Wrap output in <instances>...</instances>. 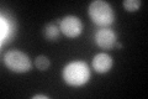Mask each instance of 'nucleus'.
I'll return each mask as SVG.
<instances>
[{"label": "nucleus", "mask_w": 148, "mask_h": 99, "mask_svg": "<svg viewBox=\"0 0 148 99\" xmlns=\"http://www.w3.org/2000/svg\"><path fill=\"white\" fill-rule=\"evenodd\" d=\"M64 82L72 87H80L90 79V69L84 61H72L62 71Z\"/></svg>", "instance_id": "nucleus-1"}, {"label": "nucleus", "mask_w": 148, "mask_h": 99, "mask_svg": "<svg viewBox=\"0 0 148 99\" xmlns=\"http://www.w3.org/2000/svg\"><path fill=\"white\" fill-rule=\"evenodd\" d=\"M88 11H89V16L91 21L96 24L98 26L106 27L110 26L111 24H114L115 21L114 9L111 8V5L108 1H104V0H94V1H91Z\"/></svg>", "instance_id": "nucleus-2"}, {"label": "nucleus", "mask_w": 148, "mask_h": 99, "mask_svg": "<svg viewBox=\"0 0 148 99\" xmlns=\"http://www.w3.org/2000/svg\"><path fill=\"white\" fill-rule=\"evenodd\" d=\"M4 63L10 69L11 72L15 73H25L29 72L32 67V62L30 57L25 52L20 50H10L4 55Z\"/></svg>", "instance_id": "nucleus-3"}, {"label": "nucleus", "mask_w": 148, "mask_h": 99, "mask_svg": "<svg viewBox=\"0 0 148 99\" xmlns=\"http://www.w3.org/2000/svg\"><path fill=\"white\" fill-rule=\"evenodd\" d=\"M59 29L67 37H77L83 31V22L78 16H64L59 22Z\"/></svg>", "instance_id": "nucleus-4"}, {"label": "nucleus", "mask_w": 148, "mask_h": 99, "mask_svg": "<svg viewBox=\"0 0 148 99\" xmlns=\"http://www.w3.org/2000/svg\"><path fill=\"white\" fill-rule=\"evenodd\" d=\"M94 40L95 44L101 48L110 50L116 44V34H115L114 30L109 29V27H101L95 32Z\"/></svg>", "instance_id": "nucleus-5"}, {"label": "nucleus", "mask_w": 148, "mask_h": 99, "mask_svg": "<svg viewBox=\"0 0 148 99\" xmlns=\"http://www.w3.org/2000/svg\"><path fill=\"white\" fill-rule=\"evenodd\" d=\"M114 64V60L111 58V56L108 53H98L92 58V68H94L98 73H106L111 69Z\"/></svg>", "instance_id": "nucleus-6"}, {"label": "nucleus", "mask_w": 148, "mask_h": 99, "mask_svg": "<svg viewBox=\"0 0 148 99\" xmlns=\"http://www.w3.org/2000/svg\"><path fill=\"white\" fill-rule=\"evenodd\" d=\"M0 26H1V34H0V40H1V46L6 44L9 39H11L15 34V21L14 19H9L6 15L1 14V19H0Z\"/></svg>", "instance_id": "nucleus-7"}, {"label": "nucleus", "mask_w": 148, "mask_h": 99, "mask_svg": "<svg viewBox=\"0 0 148 99\" xmlns=\"http://www.w3.org/2000/svg\"><path fill=\"white\" fill-rule=\"evenodd\" d=\"M59 32L61 29L56 22H48L43 29V35L48 41H57L59 39Z\"/></svg>", "instance_id": "nucleus-8"}, {"label": "nucleus", "mask_w": 148, "mask_h": 99, "mask_svg": "<svg viewBox=\"0 0 148 99\" xmlns=\"http://www.w3.org/2000/svg\"><path fill=\"white\" fill-rule=\"evenodd\" d=\"M49 60L48 57H46V56H38L36 60H35V66H36V68L37 69H40V71H46V69H48L49 67Z\"/></svg>", "instance_id": "nucleus-9"}, {"label": "nucleus", "mask_w": 148, "mask_h": 99, "mask_svg": "<svg viewBox=\"0 0 148 99\" xmlns=\"http://www.w3.org/2000/svg\"><path fill=\"white\" fill-rule=\"evenodd\" d=\"M122 5L127 11L133 12V11H137L138 9H140L141 1L140 0H125V1L122 3Z\"/></svg>", "instance_id": "nucleus-10"}, {"label": "nucleus", "mask_w": 148, "mask_h": 99, "mask_svg": "<svg viewBox=\"0 0 148 99\" xmlns=\"http://www.w3.org/2000/svg\"><path fill=\"white\" fill-rule=\"evenodd\" d=\"M34 99H38V98H43V99H48L49 97L48 96H45V94H36V96L32 97Z\"/></svg>", "instance_id": "nucleus-11"}, {"label": "nucleus", "mask_w": 148, "mask_h": 99, "mask_svg": "<svg viewBox=\"0 0 148 99\" xmlns=\"http://www.w3.org/2000/svg\"><path fill=\"white\" fill-rule=\"evenodd\" d=\"M115 46H116L117 48H121V47H122V44H120V42H117V41H116V44H115Z\"/></svg>", "instance_id": "nucleus-12"}]
</instances>
